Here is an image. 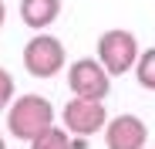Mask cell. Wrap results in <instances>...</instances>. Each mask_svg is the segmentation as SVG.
I'll use <instances>...</instances> for the list:
<instances>
[{
    "label": "cell",
    "instance_id": "obj_1",
    "mask_svg": "<svg viewBox=\"0 0 155 149\" xmlns=\"http://www.w3.org/2000/svg\"><path fill=\"white\" fill-rule=\"evenodd\" d=\"M54 126V105L41 95H20L10 102V115H7V129L14 139L31 142L34 136H41L44 129Z\"/></svg>",
    "mask_w": 155,
    "mask_h": 149
},
{
    "label": "cell",
    "instance_id": "obj_2",
    "mask_svg": "<svg viewBox=\"0 0 155 149\" xmlns=\"http://www.w3.org/2000/svg\"><path fill=\"white\" fill-rule=\"evenodd\" d=\"M98 61L105 64L108 74H121L132 71L135 61H138V41L132 31H121V27H111L98 37Z\"/></svg>",
    "mask_w": 155,
    "mask_h": 149
},
{
    "label": "cell",
    "instance_id": "obj_3",
    "mask_svg": "<svg viewBox=\"0 0 155 149\" xmlns=\"http://www.w3.org/2000/svg\"><path fill=\"white\" fill-rule=\"evenodd\" d=\"M68 85L81 98H101L105 102L108 92H111V74L105 71V64L98 58H78L68 68Z\"/></svg>",
    "mask_w": 155,
    "mask_h": 149
},
{
    "label": "cell",
    "instance_id": "obj_4",
    "mask_svg": "<svg viewBox=\"0 0 155 149\" xmlns=\"http://www.w3.org/2000/svg\"><path fill=\"white\" fill-rule=\"evenodd\" d=\"M24 68L34 78H54L64 68V44L58 37H51V34H37L24 47Z\"/></svg>",
    "mask_w": 155,
    "mask_h": 149
},
{
    "label": "cell",
    "instance_id": "obj_5",
    "mask_svg": "<svg viewBox=\"0 0 155 149\" xmlns=\"http://www.w3.org/2000/svg\"><path fill=\"white\" fill-rule=\"evenodd\" d=\"M105 122H108V112H105V102L101 98H81V95H74L71 102L64 105V129L71 136H94L105 129Z\"/></svg>",
    "mask_w": 155,
    "mask_h": 149
},
{
    "label": "cell",
    "instance_id": "obj_6",
    "mask_svg": "<svg viewBox=\"0 0 155 149\" xmlns=\"http://www.w3.org/2000/svg\"><path fill=\"white\" fill-rule=\"evenodd\" d=\"M148 126L138 115H115L105 122V146L108 149H145Z\"/></svg>",
    "mask_w": 155,
    "mask_h": 149
},
{
    "label": "cell",
    "instance_id": "obj_7",
    "mask_svg": "<svg viewBox=\"0 0 155 149\" xmlns=\"http://www.w3.org/2000/svg\"><path fill=\"white\" fill-rule=\"evenodd\" d=\"M61 0H20V20L34 31H44L58 20Z\"/></svg>",
    "mask_w": 155,
    "mask_h": 149
},
{
    "label": "cell",
    "instance_id": "obj_8",
    "mask_svg": "<svg viewBox=\"0 0 155 149\" xmlns=\"http://www.w3.org/2000/svg\"><path fill=\"white\" fill-rule=\"evenodd\" d=\"M31 149H74V142H71L68 129L51 126V129H44L41 136H34V139H31Z\"/></svg>",
    "mask_w": 155,
    "mask_h": 149
},
{
    "label": "cell",
    "instance_id": "obj_9",
    "mask_svg": "<svg viewBox=\"0 0 155 149\" xmlns=\"http://www.w3.org/2000/svg\"><path fill=\"white\" fill-rule=\"evenodd\" d=\"M135 78H138V85H142V88L155 92V47H145V51H138Z\"/></svg>",
    "mask_w": 155,
    "mask_h": 149
},
{
    "label": "cell",
    "instance_id": "obj_10",
    "mask_svg": "<svg viewBox=\"0 0 155 149\" xmlns=\"http://www.w3.org/2000/svg\"><path fill=\"white\" fill-rule=\"evenodd\" d=\"M10 98H14V74L7 68H0V112L10 105Z\"/></svg>",
    "mask_w": 155,
    "mask_h": 149
},
{
    "label": "cell",
    "instance_id": "obj_11",
    "mask_svg": "<svg viewBox=\"0 0 155 149\" xmlns=\"http://www.w3.org/2000/svg\"><path fill=\"white\" fill-rule=\"evenodd\" d=\"M4 20H7V4L0 0V27H4Z\"/></svg>",
    "mask_w": 155,
    "mask_h": 149
},
{
    "label": "cell",
    "instance_id": "obj_12",
    "mask_svg": "<svg viewBox=\"0 0 155 149\" xmlns=\"http://www.w3.org/2000/svg\"><path fill=\"white\" fill-rule=\"evenodd\" d=\"M0 149H7V142H4V136H0Z\"/></svg>",
    "mask_w": 155,
    "mask_h": 149
}]
</instances>
